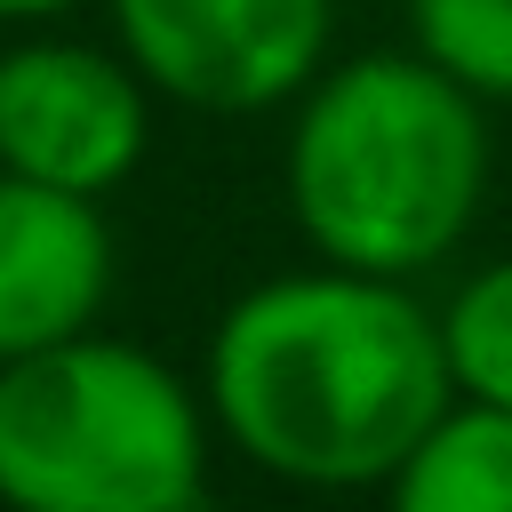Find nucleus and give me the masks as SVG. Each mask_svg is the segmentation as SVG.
I'll return each mask as SVG.
<instances>
[{
    "instance_id": "obj_1",
    "label": "nucleus",
    "mask_w": 512,
    "mask_h": 512,
    "mask_svg": "<svg viewBox=\"0 0 512 512\" xmlns=\"http://www.w3.org/2000/svg\"><path fill=\"white\" fill-rule=\"evenodd\" d=\"M200 384L216 432L296 488H384L456 400L440 312L408 280L328 256L232 296Z\"/></svg>"
},
{
    "instance_id": "obj_2",
    "label": "nucleus",
    "mask_w": 512,
    "mask_h": 512,
    "mask_svg": "<svg viewBox=\"0 0 512 512\" xmlns=\"http://www.w3.org/2000/svg\"><path fill=\"white\" fill-rule=\"evenodd\" d=\"M280 184L312 256L416 280L480 216L488 192L480 96L424 48L344 56L304 80Z\"/></svg>"
},
{
    "instance_id": "obj_3",
    "label": "nucleus",
    "mask_w": 512,
    "mask_h": 512,
    "mask_svg": "<svg viewBox=\"0 0 512 512\" xmlns=\"http://www.w3.org/2000/svg\"><path fill=\"white\" fill-rule=\"evenodd\" d=\"M208 488V408L120 336H64L0 360L8 512H192Z\"/></svg>"
},
{
    "instance_id": "obj_4",
    "label": "nucleus",
    "mask_w": 512,
    "mask_h": 512,
    "mask_svg": "<svg viewBox=\"0 0 512 512\" xmlns=\"http://www.w3.org/2000/svg\"><path fill=\"white\" fill-rule=\"evenodd\" d=\"M328 0H112L120 56L192 112H272L328 64Z\"/></svg>"
},
{
    "instance_id": "obj_5",
    "label": "nucleus",
    "mask_w": 512,
    "mask_h": 512,
    "mask_svg": "<svg viewBox=\"0 0 512 512\" xmlns=\"http://www.w3.org/2000/svg\"><path fill=\"white\" fill-rule=\"evenodd\" d=\"M152 144V88L88 40H24L0 56V168L56 192H120Z\"/></svg>"
},
{
    "instance_id": "obj_6",
    "label": "nucleus",
    "mask_w": 512,
    "mask_h": 512,
    "mask_svg": "<svg viewBox=\"0 0 512 512\" xmlns=\"http://www.w3.org/2000/svg\"><path fill=\"white\" fill-rule=\"evenodd\" d=\"M112 296L104 200L0 168V360L88 336Z\"/></svg>"
},
{
    "instance_id": "obj_7",
    "label": "nucleus",
    "mask_w": 512,
    "mask_h": 512,
    "mask_svg": "<svg viewBox=\"0 0 512 512\" xmlns=\"http://www.w3.org/2000/svg\"><path fill=\"white\" fill-rule=\"evenodd\" d=\"M384 512H512V408L448 400L440 424L392 464Z\"/></svg>"
},
{
    "instance_id": "obj_8",
    "label": "nucleus",
    "mask_w": 512,
    "mask_h": 512,
    "mask_svg": "<svg viewBox=\"0 0 512 512\" xmlns=\"http://www.w3.org/2000/svg\"><path fill=\"white\" fill-rule=\"evenodd\" d=\"M440 352H448L456 400L512 408V256L480 264V272L448 296V312H440Z\"/></svg>"
},
{
    "instance_id": "obj_9",
    "label": "nucleus",
    "mask_w": 512,
    "mask_h": 512,
    "mask_svg": "<svg viewBox=\"0 0 512 512\" xmlns=\"http://www.w3.org/2000/svg\"><path fill=\"white\" fill-rule=\"evenodd\" d=\"M416 48L448 64L480 104H512V0H408Z\"/></svg>"
},
{
    "instance_id": "obj_10",
    "label": "nucleus",
    "mask_w": 512,
    "mask_h": 512,
    "mask_svg": "<svg viewBox=\"0 0 512 512\" xmlns=\"http://www.w3.org/2000/svg\"><path fill=\"white\" fill-rule=\"evenodd\" d=\"M64 8H80V0H0V24H48Z\"/></svg>"
},
{
    "instance_id": "obj_11",
    "label": "nucleus",
    "mask_w": 512,
    "mask_h": 512,
    "mask_svg": "<svg viewBox=\"0 0 512 512\" xmlns=\"http://www.w3.org/2000/svg\"><path fill=\"white\" fill-rule=\"evenodd\" d=\"M192 512H200V504H192Z\"/></svg>"
}]
</instances>
